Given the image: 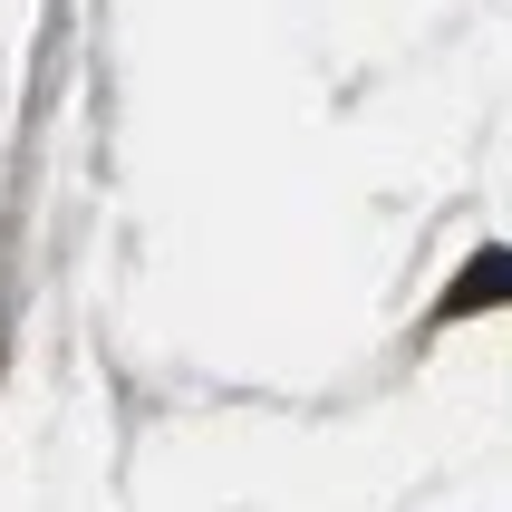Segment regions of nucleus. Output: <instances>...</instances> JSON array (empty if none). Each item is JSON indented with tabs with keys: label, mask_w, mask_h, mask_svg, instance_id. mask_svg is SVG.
<instances>
[{
	"label": "nucleus",
	"mask_w": 512,
	"mask_h": 512,
	"mask_svg": "<svg viewBox=\"0 0 512 512\" xmlns=\"http://www.w3.org/2000/svg\"><path fill=\"white\" fill-rule=\"evenodd\" d=\"M493 300H512V252H484L474 271H455V290H445V319L493 310Z\"/></svg>",
	"instance_id": "1"
}]
</instances>
